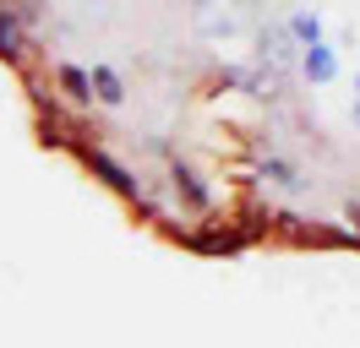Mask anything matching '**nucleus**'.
<instances>
[{"mask_svg":"<svg viewBox=\"0 0 360 348\" xmlns=\"http://www.w3.org/2000/svg\"><path fill=\"white\" fill-rule=\"evenodd\" d=\"M77 158H82V169L98 180V185H110L120 201H131V207H148V185H142V174L131 169V163H120L115 152H104V147H93V142H77Z\"/></svg>","mask_w":360,"mask_h":348,"instance_id":"1","label":"nucleus"},{"mask_svg":"<svg viewBox=\"0 0 360 348\" xmlns=\"http://www.w3.org/2000/svg\"><path fill=\"white\" fill-rule=\"evenodd\" d=\"M251 11H257V0H191V27H197V39L219 44L235 33H251Z\"/></svg>","mask_w":360,"mask_h":348,"instance_id":"2","label":"nucleus"},{"mask_svg":"<svg viewBox=\"0 0 360 348\" xmlns=\"http://www.w3.org/2000/svg\"><path fill=\"white\" fill-rule=\"evenodd\" d=\"M251 60H257V71H262L273 87H284V76H290L295 60H300V49H295V39L284 33V22H278V27H257V49H251Z\"/></svg>","mask_w":360,"mask_h":348,"instance_id":"3","label":"nucleus"},{"mask_svg":"<svg viewBox=\"0 0 360 348\" xmlns=\"http://www.w3.org/2000/svg\"><path fill=\"white\" fill-rule=\"evenodd\" d=\"M295 71H300L311 87H328L338 76V49L328 39H322V44H306V49H300V60H295Z\"/></svg>","mask_w":360,"mask_h":348,"instance_id":"4","label":"nucleus"},{"mask_svg":"<svg viewBox=\"0 0 360 348\" xmlns=\"http://www.w3.org/2000/svg\"><path fill=\"white\" fill-rule=\"evenodd\" d=\"M27 49H33V39H27V22L11 11V6H0V60L6 65H22Z\"/></svg>","mask_w":360,"mask_h":348,"instance_id":"5","label":"nucleus"},{"mask_svg":"<svg viewBox=\"0 0 360 348\" xmlns=\"http://www.w3.org/2000/svg\"><path fill=\"white\" fill-rule=\"evenodd\" d=\"M169 185H175V191L186 196V201H191L197 213H213V191L202 185V174L191 169L186 158H169Z\"/></svg>","mask_w":360,"mask_h":348,"instance_id":"6","label":"nucleus"},{"mask_svg":"<svg viewBox=\"0 0 360 348\" xmlns=\"http://www.w3.org/2000/svg\"><path fill=\"white\" fill-rule=\"evenodd\" d=\"M55 87H60V98H66V104H93V82H88V71H82V65H55Z\"/></svg>","mask_w":360,"mask_h":348,"instance_id":"7","label":"nucleus"},{"mask_svg":"<svg viewBox=\"0 0 360 348\" xmlns=\"http://www.w3.org/2000/svg\"><path fill=\"white\" fill-rule=\"evenodd\" d=\"M257 180H262V185H273V191H300V169H295L290 158H262V163H257Z\"/></svg>","mask_w":360,"mask_h":348,"instance_id":"8","label":"nucleus"},{"mask_svg":"<svg viewBox=\"0 0 360 348\" xmlns=\"http://www.w3.org/2000/svg\"><path fill=\"white\" fill-rule=\"evenodd\" d=\"M88 82H93V98H98V104H126V82H120V71H115V65H93L88 71Z\"/></svg>","mask_w":360,"mask_h":348,"instance_id":"9","label":"nucleus"},{"mask_svg":"<svg viewBox=\"0 0 360 348\" xmlns=\"http://www.w3.org/2000/svg\"><path fill=\"white\" fill-rule=\"evenodd\" d=\"M284 33L295 39V49H306V44H322V17H316L311 6H300V11H290Z\"/></svg>","mask_w":360,"mask_h":348,"instance_id":"10","label":"nucleus"},{"mask_svg":"<svg viewBox=\"0 0 360 348\" xmlns=\"http://www.w3.org/2000/svg\"><path fill=\"white\" fill-rule=\"evenodd\" d=\"M355 104H360V76H355Z\"/></svg>","mask_w":360,"mask_h":348,"instance_id":"11","label":"nucleus"},{"mask_svg":"<svg viewBox=\"0 0 360 348\" xmlns=\"http://www.w3.org/2000/svg\"><path fill=\"white\" fill-rule=\"evenodd\" d=\"M355 130H360V104H355Z\"/></svg>","mask_w":360,"mask_h":348,"instance_id":"12","label":"nucleus"},{"mask_svg":"<svg viewBox=\"0 0 360 348\" xmlns=\"http://www.w3.org/2000/svg\"><path fill=\"white\" fill-rule=\"evenodd\" d=\"M355 250H360V234H355Z\"/></svg>","mask_w":360,"mask_h":348,"instance_id":"13","label":"nucleus"},{"mask_svg":"<svg viewBox=\"0 0 360 348\" xmlns=\"http://www.w3.org/2000/svg\"><path fill=\"white\" fill-rule=\"evenodd\" d=\"M257 6H262V0H257Z\"/></svg>","mask_w":360,"mask_h":348,"instance_id":"14","label":"nucleus"}]
</instances>
